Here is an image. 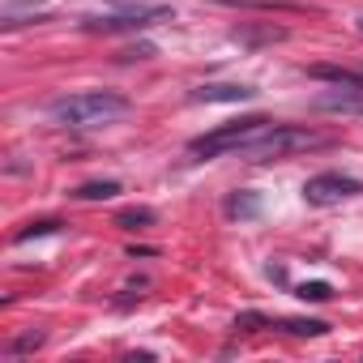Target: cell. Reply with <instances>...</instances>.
I'll list each match as a JSON object with an SVG mask.
<instances>
[{
  "label": "cell",
  "mask_w": 363,
  "mask_h": 363,
  "mask_svg": "<svg viewBox=\"0 0 363 363\" xmlns=\"http://www.w3.org/2000/svg\"><path fill=\"white\" fill-rule=\"evenodd\" d=\"M48 116L65 128H103L120 116H128V99L116 90H77L48 103Z\"/></svg>",
  "instance_id": "obj_1"
},
{
  "label": "cell",
  "mask_w": 363,
  "mask_h": 363,
  "mask_svg": "<svg viewBox=\"0 0 363 363\" xmlns=\"http://www.w3.org/2000/svg\"><path fill=\"white\" fill-rule=\"evenodd\" d=\"M329 145L325 133L316 128H303V124H265L240 154L252 158V162H274V158H291V154H303V150H320Z\"/></svg>",
  "instance_id": "obj_2"
},
{
  "label": "cell",
  "mask_w": 363,
  "mask_h": 363,
  "mask_svg": "<svg viewBox=\"0 0 363 363\" xmlns=\"http://www.w3.org/2000/svg\"><path fill=\"white\" fill-rule=\"evenodd\" d=\"M265 128V120H235V124H223V128H214V133H201V137H193L189 141V150L197 154V158H223V154H240L257 133Z\"/></svg>",
  "instance_id": "obj_3"
},
{
  "label": "cell",
  "mask_w": 363,
  "mask_h": 363,
  "mask_svg": "<svg viewBox=\"0 0 363 363\" xmlns=\"http://www.w3.org/2000/svg\"><path fill=\"white\" fill-rule=\"evenodd\" d=\"M171 5H133V9H111L86 22V30H103V35H120V30H145L154 22H167Z\"/></svg>",
  "instance_id": "obj_4"
},
{
  "label": "cell",
  "mask_w": 363,
  "mask_h": 363,
  "mask_svg": "<svg viewBox=\"0 0 363 363\" xmlns=\"http://www.w3.org/2000/svg\"><path fill=\"white\" fill-rule=\"evenodd\" d=\"M359 193H363V184L354 175H342V171H320V175H312L303 184V201L308 206H337V201L359 197Z\"/></svg>",
  "instance_id": "obj_5"
},
{
  "label": "cell",
  "mask_w": 363,
  "mask_h": 363,
  "mask_svg": "<svg viewBox=\"0 0 363 363\" xmlns=\"http://www.w3.org/2000/svg\"><path fill=\"white\" fill-rule=\"evenodd\" d=\"M316 111H329V116H363V86H337V90H325L312 99Z\"/></svg>",
  "instance_id": "obj_6"
},
{
  "label": "cell",
  "mask_w": 363,
  "mask_h": 363,
  "mask_svg": "<svg viewBox=\"0 0 363 363\" xmlns=\"http://www.w3.org/2000/svg\"><path fill=\"white\" fill-rule=\"evenodd\" d=\"M35 18H48L43 0H0V26L5 30H13L22 22H35Z\"/></svg>",
  "instance_id": "obj_7"
},
{
  "label": "cell",
  "mask_w": 363,
  "mask_h": 363,
  "mask_svg": "<svg viewBox=\"0 0 363 363\" xmlns=\"http://www.w3.org/2000/svg\"><path fill=\"white\" fill-rule=\"evenodd\" d=\"M193 103H248V99H257V90L252 86H201V90H193L189 94Z\"/></svg>",
  "instance_id": "obj_8"
},
{
  "label": "cell",
  "mask_w": 363,
  "mask_h": 363,
  "mask_svg": "<svg viewBox=\"0 0 363 363\" xmlns=\"http://www.w3.org/2000/svg\"><path fill=\"white\" fill-rule=\"evenodd\" d=\"M227 214H231V218H257V214H261V201H257L252 193H235V197L227 201Z\"/></svg>",
  "instance_id": "obj_9"
},
{
  "label": "cell",
  "mask_w": 363,
  "mask_h": 363,
  "mask_svg": "<svg viewBox=\"0 0 363 363\" xmlns=\"http://www.w3.org/2000/svg\"><path fill=\"white\" fill-rule=\"evenodd\" d=\"M150 223H154V210H145V206L116 214V227H124V231H137V227H150Z\"/></svg>",
  "instance_id": "obj_10"
},
{
  "label": "cell",
  "mask_w": 363,
  "mask_h": 363,
  "mask_svg": "<svg viewBox=\"0 0 363 363\" xmlns=\"http://www.w3.org/2000/svg\"><path fill=\"white\" fill-rule=\"evenodd\" d=\"M116 193H120L116 179H103V184H82V189H77L82 201H107V197H116Z\"/></svg>",
  "instance_id": "obj_11"
},
{
  "label": "cell",
  "mask_w": 363,
  "mask_h": 363,
  "mask_svg": "<svg viewBox=\"0 0 363 363\" xmlns=\"http://www.w3.org/2000/svg\"><path fill=\"white\" fill-rule=\"evenodd\" d=\"M282 329H291V333H299V337H320V333H329L325 320H282Z\"/></svg>",
  "instance_id": "obj_12"
},
{
  "label": "cell",
  "mask_w": 363,
  "mask_h": 363,
  "mask_svg": "<svg viewBox=\"0 0 363 363\" xmlns=\"http://www.w3.org/2000/svg\"><path fill=\"white\" fill-rule=\"evenodd\" d=\"M329 295H333L329 282H303V286H299V299H308V303H325Z\"/></svg>",
  "instance_id": "obj_13"
},
{
  "label": "cell",
  "mask_w": 363,
  "mask_h": 363,
  "mask_svg": "<svg viewBox=\"0 0 363 363\" xmlns=\"http://www.w3.org/2000/svg\"><path fill=\"white\" fill-rule=\"evenodd\" d=\"M56 227H60V223H35V227H26V231H18L13 240H18V244H26V240H35V235H48V231H56Z\"/></svg>",
  "instance_id": "obj_14"
},
{
  "label": "cell",
  "mask_w": 363,
  "mask_h": 363,
  "mask_svg": "<svg viewBox=\"0 0 363 363\" xmlns=\"http://www.w3.org/2000/svg\"><path fill=\"white\" fill-rule=\"evenodd\" d=\"M35 346H43V333H26V337H18V342L9 346V354H22V350H35Z\"/></svg>",
  "instance_id": "obj_15"
}]
</instances>
